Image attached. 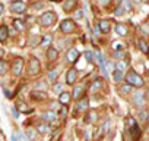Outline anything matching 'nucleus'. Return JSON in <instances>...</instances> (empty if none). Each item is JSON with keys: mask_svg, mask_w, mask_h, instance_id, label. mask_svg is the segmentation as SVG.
I'll return each mask as SVG.
<instances>
[{"mask_svg": "<svg viewBox=\"0 0 149 141\" xmlns=\"http://www.w3.org/2000/svg\"><path fill=\"white\" fill-rule=\"evenodd\" d=\"M51 41H53V35H51V34H45V35H42V38L40 40L38 46H40V47H50Z\"/></svg>", "mask_w": 149, "mask_h": 141, "instance_id": "15", "label": "nucleus"}, {"mask_svg": "<svg viewBox=\"0 0 149 141\" xmlns=\"http://www.w3.org/2000/svg\"><path fill=\"white\" fill-rule=\"evenodd\" d=\"M5 96H6L8 99H12V97H13V94H12V93H10L8 88H5Z\"/></svg>", "mask_w": 149, "mask_h": 141, "instance_id": "43", "label": "nucleus"}, {"mask_svg": "<svg viewBox=\"0 0 149 141\" xmlns=\"http://www.w3.org/2000/svg\"><path fill=\"white\" fill-rule=\"evenodd\" d=\"M44 5L42 3H37V5H34V9H40V8H42Z\"/></svg>", "mask_w": 149, "mask_h": 141, "instance_id": "45", "label": "nucleus"}, {"mask_svg": "<svg viewBox=\"0 0 149 141\" xmlns=\"http://www.w3.org/2000/svg\"><path fill=\"white\" fill-rule=\"evenodd\" d=\"M22 70H24V59L16 57L12 63V72L15 77H19V75H22Z\"/></svg>", "mask_w": 149, "mask_h": 141, "instance_id": "6", "label": "nucleus"}, {"mask_svg": "<svg viewBox=\"0 0 149 141\" xmlns=\"http://www.w3.org/2000/svg\"><path fill=\"white\" fill-rule=\"evenodd\" d=\"M3 11H5V6H3L2 3H0V15H2V13H3Z\"/></svg>", "mask_w": 149, "mask_h": 141, "instance_id": "46", "label": "nucleus"}, {"mask_svg": "<svg viewBox=\"0 0 149 141\" xmlns=\"http://www.w3.org/2000/svg\"><path fill=\"white\" fill-rule=\"evenodd\" d=\"M98 28H100V31H101L102 34H108V32H110V30H111L110 21H107V19H102V21H100V24H98Z\"/></svg>", "mask_w": 149, "mask_h": 141, "instance_id": "13", "label": "nucleus"}, {"mask_svg": "<svg viewBox=\"0 0 149 141\" xmlns=\"http://www.w3.org/2000/svg\"><path fill=\"white\" fill-rule=\"evenodd\" d=\"M47 57L53 62V60H57V57H58V51H57V49H54V47H48L47 49Z\"/></svg>", "mask_w": 149, "mask_h": 141, "instance_id": "18", "label": "nucleus"}, {"mask_svg": "<svg viewBox=\"0 0 149 141\" xmlns=\"http://www.w3.org/2000/svg\"><path fill=\"white\" fill-rule=\"evenodd\" d=\"M137 46H139L140 51H143V53H148V43H146L145 40H139V41H137Z\"/></svg>", "mask_w": 149, "mask_h": 141, "instance_id": "30", "label": "nucleus"}, {"mask_svg": "<svg viewBox=\"0 0 149 141\" xmlns=\"http://www.w3.org/2000/svg\"><path fill=\"white\" fill-rule=\"evenodd\" d=\"M146 97H148V100H149V90L146 91Z\"/></svg>", "mask_w": 149, "mask_h": 141, "instance_id": "48", "label": "nucleus"}, {"mask_svg": "<svg viewBox=\"0 0 149 141\" xmlns=\"http://www.w3.org/2000/svg\"><path fill=\"white\" fill-rule=\"evenodd\" d=\"M137 116H139V119L140 121H143V122H146V121H149V112L148 110H139V113H137Z\"/></svg>", "mask_w": 149, "mask_h": 141, "instance_id": "26", "label": "nucleus"}, {"mask_svg": "<svg viewBox=\"0 0 149 141\" xmlns=\"http://www.w3.org/2000/svg\"><path fill=\"white\" fill-rule=\"evenodd\" d=\"M57 77H58V70H57V69H53L51 72L48 74V80H50V81H54Z\"/></svg>", "mask_w": 149, "mask_h": 141, "instance_id": "35", "label": "nucleus"}, {"mask_svg": "<svg viewBox=\"0 0 149 141\" xmlns=\"http://www.w3.org/2000/svg\"><path fill=\"white\" fill-rule=\"evenodd\" d=\"M60 30H61L64 34L74 32V31H76V24H74L73 19H64V21L60 24Z\"/></svg>", "mask_w": 149, "mask_h": 141, "instance_id": "4", "label": "nucleus"}, {"mask_svg": "<svg viewBox=\"0 0 149 141\" xmlns=\"http://www.w3.org/2000/svg\"><path fill=\"white\" fill-rule=\"evenodd\" d=\"M124 80H126V84H129L130 87H136V88H140L145 84L143 78L139 74H136L134 70H129V72L126 74V77H124Z\"/></svg>", "mask_w": 149, "mask_h": 141, "instance_id": "1", "label": "nucleus"}, {"mask_svg": "<svg viewBox=\"0 0 149 141\" xmlns=\"http://www.w3.org/2000/svg\"><path fill=\"white\" fill-rule=\"evenodd\" d=\"M0 56H2V50H0Z\"/></svg>", "mask_w": 149, "mask_h": 141, "instance_id": "50", "label": "nucleus"}, {"mask_svg": "<svg viewBox=\"0 0 149 141\" xmlns=\"http://www.w3.org/2000/svg\"><path fill=\"white\" fill-rule=\"evenodd\" d=\"M148 53H149V43H148Z\"/></svg>", "mask_w": 149, "mask_h": 141, "instance_id": "49", "label": "nucleus"}, {"mask_svg": "<svg viewBox=\"0 0 149 141\" xmlns=\"http://www.w3.org/2000/svg\"><path fill=\"white\" fill-rule=\"evenodd\" d=\"M148 129H149V126H148Z\"/></svg>", "mask_w": 149, "mask_h": 141, "instance_id": "51", "label": "nucleus"}, {"mask_svg": "<svg viewBox=\"0 0 149 141\" xmlns=\"http://www.w3.org/2000/svg\"><path fill=\"white\" fill-rule=\"evenodd\" d=\"M26 137H28V140H29V141H35L37 134H35V131H34L32 128H28V129H26Z\"/></svg>", "mask_w": 149, "mask_h": 141, "instance_id": "32", "label": "nucleus"}, {"mask_svg": "<svg viewBox=\"0 0 149 141\" xmlns=\"http://www.w3.org/2000/svg\"><path fill=\"white\" fill-rule=\"evenodd\" d=\"M85 59H86L88 63H94L95 62V53L91 51V50H86L85 51Z\"/></svg>", "mask_w": 149, "mask_h": 141, "instance_id": "25", "label": "nucleus"}, {"mask_svg": "<svg viewBox=\"0 0 149 141\" xmlns=\"http://www.w3.org/2000/svg\"><path fill=\"white\" fill-rule=\"evenodd\" d=\"M84 93H85V87L84 85H76L73 88V91L70 93L73 99H76V100H81V97H84Z\"/></svg>", "mask_w": 149, "mask_h": 141, "instance_id": "11", "label": "nucleus"}, {"mask_svg": "<svg viewBox=\"0 0 149 141\" xmlns=\"http://www.w3.org/2000/svg\"><path fill=\"white\" fill-rule=\"evenodd\" d=\"M47 88V84H37L35 85V91L37 90H45Z\"/></svg>", "mask_w": 149, "mask_h": 141, "instance_id": "40", "label": "nucleus"}, {"mask_svg": "<svg viewBox=\"0 0 149 141\" xmlns=\"http://www.w3.org/2000/svg\"><path fill=\"white\" fill-rule=\"evenodd\" d=\"M61 88H63L61 84H54V87H53V90H54L56 93H60V94H61Z\"/></svg>", "mask_w": 149, "mask_h": 141, "instance_id": "38", "label": "nucleus"}, {"mask_svg": "<svg viewBox=\"0 0 149 141\" xmlns=\"http://www.w3.org/2000/svg\"><path fill=\"white\" fill-rule=\"evenodd\" d=\"M101 85H102V81H101V80H95V81H94V84L91 85V90H92V91H97Z\"/></svg>", "mask_w": 149, "mask_h": 141, "instance_id": "34", "label": "nucleus"}, {"mask_svg": "<svg viewBox=\"0 0 149 141\" xmlns=\"http://www.w3.org/2000/svg\"><path fill=\"white\" fill-rule=\"evenodd\" d=\"M116 32H117V35L124 37V35H127L129 30H127V27H126L124 24H117V25H116Z\"/></svg>", "mask_w": 149, "mask_h": 141, "instance_id": "16", "label": "nucleus"}, {"mask_svg": "<svg viewBox=\"0 0 149 141\" xmlns=\"http://www.w3.org/2000/svg\"><path fill=\"white\" fill-rule=\"evenodd\" d=\"M76 78H78V69L76 68H70L67 70V74H66V82L69 85H73L74 82H76Z\"/></svg>", "mask_w": 149, "mask_h": 141, "instance_id": "8", "label": "nucleus"}, {"mask_svg": "<svg viewBox=\"0 0 149 141\" xmlns=\"http://www.w3.org/2000/svg\"><path fill=\"white\" fill-rule=\"evenodd\" d=\"M74 16H76V19H82L84 18V11H76V13H74Z\"/></svg>", "mask_w": 149, "mask_h": 141, "instance_id": "39", "label": "nucleus"}, {"mask_svg": "<svg viewBox=\"0 0 149 141\" xmlns=\"http://www.w3.org/2000/svg\"><path fill=\"white\" fill-rule=\"evenodd\" d=\"M12 141H18V138H16V135H15V134L12 135Z\"/></svg>", "mask_w": 149, "mask_h": 141, "instance_id": "47", "label": "nucleus"}, {"mask_svg": "<svg viewBox=\"0 0 149 141\" xmlns=\"http://www.w3.org/2000/svg\"><path fill=\"white\" fill-rule=\"evenodd\" d=\"M10 110H12V115H13V118H19V113H18V110H16L15 107H12Z\"/></svg>", "mask_w": 149, "mask_h": 141, "instance_id": "44", "label": "nucleus"}, {"mask_svg": "<svg viewBox=\"0 0 149 141\" xmlns=\"http://www.w3.org/2000/svg\"><path fill=\"white\" fill-rule=\"evenodd\" d=\"M66 59L69 63H76V60L79 59V51L76 49H69L66 53Z\"/></svg>", "mask_w": 149, "mask_h": 141, "instance_id": "10", "label": "nucleus"}, {"mask_svg": "<svg viewBox=\"0 0 149 141\" xmlns=\"http://www.w3.org/2000/svg\"><path fill=\"white\" fill-rule=\"evenodd\" d=\"M13 25H15V28H16L18 31L25 30V22H24V21H21V19H15V21H13Z\"/></svg>", "mask_w": 149, "mask_h": 141, "instance_id": "27", "label": "nucleus"}, {"mask_svg": "<svg viewBox=\"0 0 149 141\" xmlns=\"http://www.w3.org/2000/svg\"><path fill=\"white\" fill-rule=\"evenodd\" d=\"M16 107H18L22 113H31V112H32V109H31V107H26L25 103H19V104H16Z\"/></svg>", "mask_w": 149, "mask_h": 141, "instance_id": "28", "label": "nucleus"}, {"mask_svg": "<svg viewBox=\"0 0 149 141\" xmlns=\"http://www.w3.org/2000/svg\"><path fill=\"white\" fill-rule=\"evenodd\" d=\"M88 107H89V100H88L86 97H82V99L76 103V110H78V112H85V110H88Z\"/></svg>", "mask_w": 149, "mask_h": 141, "instance_id": "12", "label": "nucleus"}, {"mask_svg": "<svg viewBox=\"0 0 149 141\" xmlns=\"http://www.w3.org/2000/svg\"><path fill=\"white\" fill-rule=\"evenodd\" d=\"M8 69H9V65L6 60H0V77H3L6 72H8Z\"/></svg>", "mask_w": 149, "mask_h": 141, "instance_id": "23", "label": "nucleus"}, {"mask_svg": "<svg viewBox=\"0 0 149 141\" xmlns=\"http://www.w3.org/2000/svg\"><path fill=\"white\" fill-rule=\"evenodd\" d=\"M56 119H57V113L54 110H47V112L42 113V121L44 122H53Z\"/></svg>", "mask_w": 149, "mask_h": 141, "instance_id": "14", "label": "nucleus"}, {"mask_svg": "<svg viewBox=\"0 0 149 141\" xmlns=\"http://www.w3.org/2000/svg\"><path fill=\"white\" fill-rule=\"evenodd\" d=\"M16 138H19L21 141H26V137H25V135H24V134H22L21 131H19L18 134H16Z\"/></svg>", "mask_w": 149, "mask_h": 141, "instance_id": "41", "label": "nucleus"}, {"mask_svg": "<svg viewBox=\"0 0 149 141\" xmlns=\"http://www.w3.org/2000/svg\"><path fill=\"white\" fill-rule=\"evenodd\" d=\"M32 99H37V100H42V99H45V93H40V91H32V96H31Z\"/></svg>", "mask_w": 149, "mask_h": 141, "instance_id": "33", "label": "nucleus"}, {"mask_svg": "<svg viewBox=\"0 0 149 141\" xmlns=\"http://www.w3.org/2000/svg\"><path fill=\"white\" fill-rule=\"evenodd\" d=\"M121 8H123L124 12H130V11H132V3H130V2H123V3H121Z\"/></svg>", "mask_w": 149, "mask_h": 141, "instance_id": "36", "label": "nucleus"}, {"mask_svg": "<svg viewBox=\"0 0 149 141\" xmlns=\"http://www.w3.org/2000/svg\"><path fill=\"white\" fill-rule=\"evenodd\" d=\"M132 90H133V87H130L129 84H123V85L118 88V93H120V94H123V96H126V94H130V93H132Z\"/></svg>", "mask_w": 149, "mask_h": 141, "instance_id": "20", "label": "nucleus"}, {"mask_svg": "<svg viewBox=\"0 0 149 141\" xmlns=\"http://www.w3.org/2000/svg\"><path fill=\"white\" fill-rule=\"evenodd\" d=\"M127 122H129V131H130L132 140H133V141H139V138L142 137V129L139 128L137 122H136L133 118H129Z\"/></svg>", "mask_w": 149, "mask_h": 141, "instance_id": "3", "label": "nucleus"}, {"mask_svg": "<svg viewBox=\"0 0 149 141\" xmlns=\"http://www.w3.org/2000/svg\"><path fill=\"white\" fill-rule=\"evenodd\" d=\"M40 70H41V63L37 57H32L29 59V63H28V72L31 75H37L40 74Z\"/></svg>", "mask_w": 149, "mask_h": 141, "instance_id": "5", "label": "nucleus"}, {"mask_svg": "<svg viewBox=\"0 0 149 141\" xmlns=\"http://www.w3.org/2000/svg\"><path fill=\"white\" fill-rule=\"evenodd\" d=\"M133 104H134L136 107L142 109V107L145 106V93L136 91V93L133 94Z\"/></svg>", "mask_w": 149, "mask_h": 141, "instance_id": "7", "label": "nucleus"}, {"mask_svg": "<svg viewBox=\"0 0 149 141\" xmlns=\"http://www.w3.org/2000/svg\"><path fill=\"white\" fill-rule=\"evenodd\" d=\"M97 116H98L97 112H91V113H88V115H86V122H89V123H91V122H92V123L97 122Z\"/></svg>", "mask_w": 149, "mask_h": 141, "instance_id": "31", "label": "nucleus"}, {"mask_svg": "<svg viewBox=\"0 0 149 141\" xmlns=\"http://www.w3.org/2000/svg\"><path fill=\"white\" fill-rule=\"evenodd\" d=\"M70 99H72V94H70V93H61L60 97H58V103H61V104H69V103H70Z\"/></svg>", "mask_w": 149, "mask_h": 141, "instance_id": "19", "label": "nucleus"}, {"mask_svg": "<svg viewBox=\"0 0 149 141\" xmlns=\"http://www.w3.org/2000/svg\"><path fill=\"white\" fill-rule=\"evenodd\" d=\"M56 19H57V15L54 11H48V12H44L41 16H40V25L41 27H51L56 24Z\"/></svg>", "mask_w": 149, "mask_h": 141, "instance_id": "2", "label": "nucleus"}, {"mask_svg": "<svg viewBox=\"0 0 149 141\" xmlns=\"http://www.w3.org/2000/svg\"><path fill=\"white\" fill-rule=\"evenodd\" d=\"M37 129H38L40 134H47V132L50 131V126H48L47 123H40V125L37 126Z\"/></svg>", "mask_w": 149, "mask_h": 141, "instance_id": "29", "label": "nucleus"}, {"mask_svg": "<svg viewBox=\"0 0 149 141\" xmlns=\"http://www.w3.org/2000/svg\"><path fill=\"white\" fill-rule=\"evenodd\" d=\"M127 69V62H124V60H118L117 63H116V70H120V72H123L124 74V70Z\"/></svg>", "mask_w": 149, "mask_h": 141, "instance_id": "22", "label": "nucleus"}, {"mask_svg": "<svg viewBox=\"0 0 149 141\" xmlns=\"http://www.w3.org/2000/svg\"><path fill=\"white\" fill-rule=\"evenodd\" d=\"M123 78H124V74L123 72H120V70H113V80L116 81V82H121L123 81Z\"/></svg>", "mask_w": 149, "mask_h": 141, "instance_id": "21", "label": "nucleus"}, {"mask_svg": "<svg viewBox=\"0 0 149 141\" xmlns=\"http://www.w3.org/2000/svg\"><path fill=\"white\" fill-rule=\"evenodd\" d=\"M123 49V44H120V43H114V50H121Z\"/></svg>", "mask_w": 149, "mask_h": 141, "instance_id": "42", "label": "nucleus"}, {"mask_svg": "<svg viewBox=\"0 0 149 141\" xmlns=\"http://www.w3.org/2000/svg\"><path fill=\"white\" fill-rule=\"evenodd\" d=\"M9 8H10V11H12L13 13H24L26 5H25L24 2H12Z\"/></svg>", "mask_w": 149, "mask_h": 141, "instance_id": "9", "label": "nucleus"}, {"mask_svg": "<svg viewBox=\"0 0 149 141\" xmlns=\"http://www.w3.org/2000/svg\"><path fill=\"white\" fill-rule=\"evenodd\" d=\"M74 6H76V2H74V0H70V2L63 3V11H64V12H70Z\"/></svg>", "mask_w": 149, "mask_h": 141, "instance_id": "24", "label": "nucleus"}, {"mask_svg": "<svg viewBox=\"0 0 149 141\" xmlns=\"http://www.w3.org/2000/svg\"><path fill=\"white\" fill-rule=\"evenodd\" d=\"M123 13H124V11H123V8H121V6L116 8V11H114V15H116V16H121Z\"/></svg>", "mask_w": 149, "mask_h": 141, "instance_id": "37", "label": "nucleus"}, {"mask_svg": "<svg viewBox=\"0 0 149 141\" xmlns=\"http://www.w3.org/2000/svg\"><path fill=\"white\" fill-rule=\"evenodd\" d=\"M8 35H9V28L6 25H2L0 27V43H5L8 40Z\"/></svg>", "mask_w": 149, "mask_h": 141, "instance_id": "17", "label": "nucleus"}]
</instances>
